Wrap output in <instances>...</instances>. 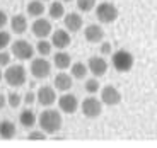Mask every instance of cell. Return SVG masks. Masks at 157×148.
I'll return each instance as SVG.
<instances>
[{"label":"cell","mask_w":157,"mask_h":148,"mask_svg":"<svg viewBox=\"0 0 157 148\" xmlns=\"http://www.w3.org/2000/svg\"><path fill=\"white\" fill-rule=\"evenodd\" d=\"M38 124H39V129H43L46 135H55L56 131H60V128L63 124L62 114L55 109H46L39 114Z\"/></svg>","instance_id":"1"},{"label":"cell","mask_w":157,"mask_h":148,"mask_svg":"<svg viewBox=\"0 0 157 148\" xmlns=\"http://www.w3.org/2000/svg\"><path fill=\"white\" fill-rule=\"evenodd\" d=\"M133 63H135V58L133 55L130 53L128 50H116L111 53V65L116 72H121V73H126L133 68Z\"/></svg>","instance_id":"2"},{"label":"cell","mask_w":157,"mask_h":148,"mask_svg":"<svg viewBox=\"0 0 157 148\" xmlns=\"http://www.w3.org/2000/svg\"><path fill=\"white\" fill-rule=\"evenodd\" d=\"M26 68L22 65H9L7 70L4 72V80L12 87H21L26 83Z\"/></svg>","instance_id":"3"},{"label":"cell","mask_w":157,"mask_h":148,"mask_svg":"<svg viewBox=\"0 0 157 148\" xmlns=\"http://www.w3.org/2000/svg\"><path fill=\"white\" fill-rule=\"evenodd\" d=\"M10 50H12V55L16 56L17 60L21 61H26V60H33L34 58V46L31 43H28L26 39H17L14 43H10Z\"/></svg>","instance_id":"4"},{"label":"cell","mask_w":157,"mask_h":148,"mask_svg":"<svg viewBox=\"0 0 157 148\" xmlns=\"http://www.w3.org/2000/svg\"><path fill=\"white\" fill-rule=\"evenodd\" d=\"M96 17L102 24H113L118 19V9L111 2H102L96 5Z\"/></svg>","instance_id":"5"},{"label":"cell","mask_w":157,"mask_h":148,"mask_svg":"<svg viewBox=\"0 0 157 148\" xmlns=\"http://www.w3.org/2000/svg\"><path fill=\"white\" fill-rule=\"evenodd\" d=\"M29 72L34 78L41 80V78H46L51 73V63L46 58L39 56V58H33L31 60V66H29Z\"/></svg>","instance_id":"6"},{"label":"cell","mask_w":157,"mask_h":148,"mask_svg":"<svg viewBox=\"0 0 157 148\" xmlns=\"http://www.w3.org/2000/svg\"><path fill=\"white\" fill-rule=\"evenodd\" d=\"M80 109H82V114L86 117H90V119H94V117H99L102 113V102L101 99H96V97H87L82 101V105H80Z\"/></svg>","instance_id":"7"},{"label":"cell","mask_w":157,"mask_h":148,"mask_svg":"<svg viewBox=\"0 0 157 148\" xmlns=\"http://www.w3.org/2000/svg\"><path fill=\"white\" fill-rule=\"evenodd\" d=\"M56 99H58L56 97V89H53V87H50V85L39 87L38 92H36V101L43 105V107H50V105H53Z\"/></svg>","instance_id":"8"},{"label":"cell","mask_w":157,"mask_h":148,"mask_svg":"<svg viewBox=\"0 0 157 148\" xmlns=\"http://www.w3.org/2000/svg\"><path fill=\"white\" fill-rule=\"evenodd\" d=\"M56 101H58V107H60L62 113H65V114L77 113V109H78V99H77V95L68 94V92H63V95H62V97H58Z\"/></svg>","instance_id":"9"},{"label":"cell","mask_w":157,"mask_h":148,"mask_svg":"<svg viewBox=\"0 0 157 148\" xmlns=\"http://www.w3.org/2000/svg\"><path fill=\"white\" fill-rule=\"evenodd\" d=\"M31 31H33V34H34L38 39H44V38H48V36H51L53 28H51V22L48 19L36 17V20L33 22V26H31Z\"/></svg>","instance_id":"10"},{"label":"cell","mask_w":157,"mask_h":148,"mask_svg":"<svg viewBox=\"0 0 157 148\" xmlns=\"http://www.w3.org/2000/svg\"><path fill=\"white\" fill-rule=\"evenodd\" d=\"M101 102L104 105H118L121 102V94L114 85H106L101 89Z\"/></svg>","instance_id":"11"},{"label":"cell","mask_w":157,"mask_h":148,"mask_svg":"<svg viewBox=\"0 0 157 148\" xmlns=\"http://www.w3.org/2000/svg\"><path fill=\"white\" fill-rule=\"evenodd\" d=\"M72 43V38L68 34V31L65 29H56V31L51 32V44L56 48V50H67Z\"/></svg>","instance_id":"12"},{"label":"cell","mask_w":157,"mask_h":148,"mask_svg":"<svg viewBox=\"0 0 157 148\" xmlns=\"http://www.w3.org/2000/svg\"><path fill=\"white\" fill-rule=\"evenodd\" d=\"M87 68H89V73H92L94 77L99 78L106 73L108 61L104 58H101V56H92V58H89V61H87Z\"/></svg>","instance_id":"13"},{"label":"cell","mask_w":157,"mask_h":148,"mask_svg":"<svg viewBox=\"0 0 157 148\" xmlns=\"http://www.w3.org/2000/svg\"><path fill=\"white\" fill-rule=\"evenodd\" d=\"M63 24H65V29H68V32H77L82 29L84 20L77 12H68L63 16Z\"/></svg>","instance_id":"14"},{"label":"cell","mask_w":157,"mask_h":148,"mask_svg":"<svg viewBox=\"0 0 157 148\" xmlns=\"http://www.w3.org/2000/svg\"><path fill=\"white\" fill-rule=\"evenodd\" d=\"M84 36L89 43H101L104 39V29L99 24H89L84 31Z\"/></svg>","instance_id":"15"},{"label":"cell","mask_w":157,"mask_h":148,"mask_svg":"<svg viewBox=\"0 0 157 148\" xmlns=\"http://www.w3.org/2000/svg\"><path fill=\"white\" fill-rule=\"evenodd\" d=\"M72 83H74V77L68 75V73H65V72H60V73L55 77V80H53L55 89L60 90V92H68V90L72 89Z\"/></svg>","instance_id":"16"},{"label":"cell","mask_w":157,"mask_h":148,"mask_svg":"<svg viewBox=\"0 0 157 148\" xmlns=\"http://www.w3.org/2000/svg\"><path fill=\"white\" fill-rule=\"evenodd\" d=\"M10 29L16 34H24V32L28 31V19H26V16H22V14H17V16H14L10 19Z\"/></svg>","instance_id":"17"},{"label":"cell","mask_w":157,"mask_h":148,"mask_svg":"<svg viewBox=\"0 0 157 148\" xmlns=\"http://www.w3.org/2000/svg\"><path fill=\"white\" fill-rule=\"evenodd\" d=\"M53 63H55V66L60 68V70H67V68H70V65H72V58L65 50H58V53H55Z\"/></svg>","instance_id":"18"},{"label":"cell","mask_w":157,"mask_h":148,"mask_svg":"<svg viewBox=\"0 0 157 148\" xmlns=\"http://www.w3.org/2000/svg\"><path fill=\"white\" fill-rule=\"evenodd\" d=\"M19 123L24 126V128H33V126L38 123V116H36L34 111L31 109H24L22 113L19 114Z\"/></svg>","instance_id":"19"},{"label":"cell","mask_w":157,"mask_h":148,"mask_svg":"<svg viewBox=\"0 0 157 148\" xmlns=\"http://www.w3.org/2000/svg\"><path fill=\"white\" fill-rule=\"evenodd\" d=\"M16 136V124L9 119L0 121V138L4 140H10V138Z\"/></svg>","instance_id":"20"},{"label":"cell","mask_w":157,"mask_h":148,"mask_svg":"<svg viewBox=\"0 0 157 148\" xmlns=\"http://www.w3.org/2000/svg\"><path fill=\"white\" fill-rule=\"evenodd\" d=\"M89 73V68H87V63H82V61H75L70 65V75L74 78H78V80H82V78L87 77Z\"/></svg>","instance_id":"21"},{"label":"cell","mask_w":157,"mask_h":148,"mask_svg":"<svg viewBox=\"0 0 157 148\" xmlns=\"http://www.w3.org/2000/svg\"><path fill=\"white\" fill-rule=\"evenodd\" d=\"M44 10H46V7H44L43 0H31L28 4V14L31 17H41Z\"/></svg>","instance_id":"22"},{"label":"cell","mask_w":157,"mask_h":148,"mask_svg":"<svg viewBox=\"0 0 157 148\" xmlns=\"http://www.w3.org/2000/svg\"><path fill=\"white\" fill-rule=\"evenodd\" d=\"M48 16H50L53 20L62 19V17L65 16V7H63L62 2H56V0L55 2H51L50 7H48Z\"/></svg>","instance_id":"23"},{"label":"cell","mask_w":157,"mask_h":148,"mask_svg":"<svg viewBox=\"0 0 157 148\" xmlns=\"http://www.w3.org/2000/svg\"><path fill=\"white\" fill-rule=\"evenodd\" d=\"M34 50L39 56H48L51 53V50H53V44H51V41H48V39L44 38V39H39L38 43H36Z\"/></svg>","instance_id":"24"},{"label":"cell","mask_w":157,"mask_h":148,"mask_svg":"<svg viewBox=\"0 0 157 148\" xmlns=\"http://www.w3.org/2000/svg\"><path fill=\"white\" fill-rule=\"evenodd\" d=\"M84 89H86V92H89V94L99 92V90H101V83H99L98 77L87 78V80H86V85H84Z\"/></svg>","instance_id":"25"},{"label":"cell","mask_w":157,"mask_h":148,"mask_svg":"<svg viewBox=\"0 0 157 148\" xmlns=\"http://www.w3.org/2000/svg\"><path fill=\"white\" fill-rule=\"evenodd\" d=\"M75 4L80 12H90L96 7V0H75Z\"/></svg>","instance_id":"26"},{"label":"cell","mask_w":157,"mask_h":148,"mask_svg":"<svg viewBox=\"0 0 157 148\" xmlns=\"http://www.w3.org/2000/svg\"><path fill=\"white\" fill-rule=\"evenodd\" d=\"M46 133L43 131V129H34V131H31L28 135V140L29 141H44L46 140Z\"/></svg>","instance_id":"27"},{"label":"cell","mask_w":157,"mask_h":148,"mask_svg":"<svg viewBox=\"0 0 157 148\" xmlns=\"http://www.w3.org/2000/svg\"><path fill=\"white\" fill-rule=\"evenodd\" d=\"M21 102H22V97H21L19 94L12 92V94H9V95H7V104L10 105L12 109H16V107H19V105H21Z\"/></svg>","instance_id":"28"},{"label":"cell","mask_w":157,"mask_h":148,"mask_svg":"<svg viewBox=\"0 0 157 148\" xmlns=\"http://www.w3.org/2000/svg\"><path fill=\"white\" fill-rule=\"evenodd\" d=\"M9 44H10V34L7 31L0 29V50H5Z\"/></svg>","instance_id":"29"},{"label":"cell","mask_w":157,"mask_h":148,"mask_svg":"<svg viewBox=\"0 0 157 148\" xmlns=\"http://www.w3.org/2000/svg\"><path fill=\"white\" fill-rule=\"evenodd\" d=\"M9 65H10V53H7L5 50H0V68Z\"/></svg>","instance_id":"30"},{"label":"cell","mask_w":157,"mask_h":148,"mask_svg":"<svg viewBox=\"0 0 157 148\" xmlns=\"http://www.w3.org/2000/svg\"><path fill=\"white\" fill-rule=\"evenodd\" d=\"M113 53V46L108 41H101V55H111Z\"/></svg>","instance_id":"31"},{"label":"cell","mask_w":157,"mask_h":148,"mask_svg":"<svg viewBox=\"0 0 157 148\" xmlns=\"http://www.w3.org/2000/svg\"><path fill=\"white\" fill-rule=\"evenodd\" d=\"M34 101H36V92H33V90H29V92L24 95V99H22V102H26L28 105L34 104Z\"/></svg>","instance_id":"32"},{"label":"cell","mask_w":157,"mask_h":148,"mask_svg":"<svg viewBox=\"0 0 157 148\" xmlns=\"http://www.w3.org/2000/svg\"><path fill=\"white\" fill-rule=\"evenodd\" d=\"M7 22H9V17H7V14H5L4 10H0V29H4L5 26H7Z\"/></svg>","instance_id":"33"},{"label":"cell","mask_w":157,"mask_h":148,"mask_svg":"<svg viewBox=\"0 0 157 148\" xmlns=\"http://www.w3.org/2000/svg\"><path fill=\"white\" fill-rule=\"evenodd\" d=\"M5 104H7V97H5V95H4L2 92H0V109H4Z\"/></svg>","instance_id":"34"},{"label":"cell","mask_w":157,"mask_h":148,"mask_svg":"<svg viewBox=\"0 0 157 148\" xmlns=\"http://www.w3.org/2000/svg\"><path fill=\"white\" fill-rule=\"evenodd\" d=\"M2 78H4V73H2V70H0V82H2Z\"/></svg>","instance_id":"35"},{"label":"cell","mask_w":157,"mask_h":148,"mask_svg":"<svg viewBox=\"0 0 157 148\" xmlns=\"http://www.w3.org/2000/svg\"><path fill=\"white\" fill-rule=\"evenodd\" d=\"M62 2H74V0H62Z\"/></svg>","instance_id":"36"},{"label":"cell","mask_w":157,"mask_h":148,"mask_svg":"<svg viewBox=\"0 0 157 148\" xmlns=\"http://www.w3.org/2000/svg\"><path fill=\"white\" fill-rule=\"evenodd\" d=\"M43 2H48V0H43Z\"/></svg>","instance_id":"37"}]
</instances>
